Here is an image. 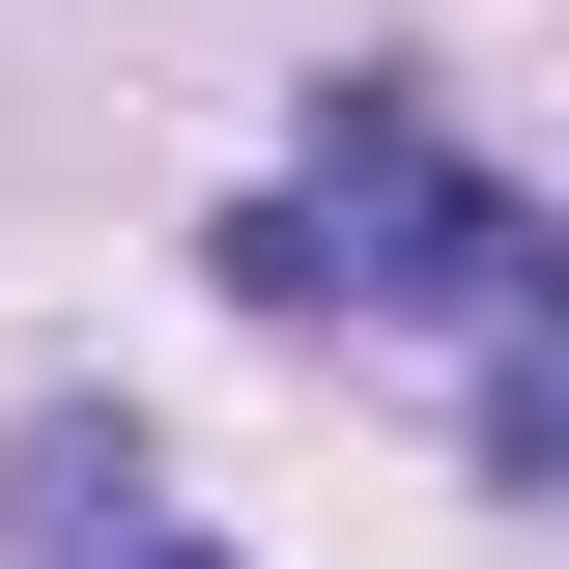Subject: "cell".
I'll use <instances>...</instances> for the list:
<instances>
[{
	"label": "cell",
	"instance_id": "obj_1",
	"mask_svg": "<svg viewBox=\"0 0 569 569\" xmlns=\"http://www.w3.org/2000/svg\"><path fill=\"white\" fill-rule=\"evenodd\" d=\"M228 284H257V313H456V342H512V313H541V200H512L427 86H313V171L228 228Z\"/></svg>",
	"mask_w": 569,
	"mask_h": 569
},
{
	"label": "cell",
	"instance_id": "obj_2",
	"mask_svg": "<svg viewBox=\"0 0 569 569\" xmlns=\"http://www.w3.org/2000/svg\"><path fill=\"white\" fill-rule=\"evenodd\" d=\"M0 512H29V569H228L200 512H171L142 427H29V485H0Z\"/></svg>",
	"mask_w": 569,
	"mask_h": 569
}]
</instances>
